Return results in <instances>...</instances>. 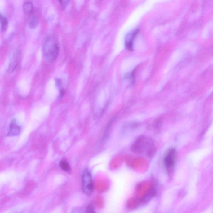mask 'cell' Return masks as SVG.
I'll use <instances>...</instances> for the list:
<instances>
[{"mask_svg": "<svg viewBox=\"0 0 213 213\" xmlns=\"http://www.w3.org/2000/svg\"><path fill=\"white\" fill-rule=\"evenodd\" d=\"M140 203L139 200L136 197L131 198L128 200L126 202V207L129 209H134L137 208Z\"/></svg>", "mask_w": 213, "mask_h": 213, "instance_id": "8", "label": "cell"}, {"mask_svg": "<svg viewBox=\"0 0 213 213\" xmlns=\"http://www.w3.org/2000/svg\"><path fill=\"white\" fill-rule=\"evenodd\" d=\"M44 57L47 61L55 60L59 53V47L55 39L53 36H48L44 40L42 44Z\"/></svg>", "mask_w": 213, "mask_h": 213, "instance_id": "3", "label": "cell"}, {"mask_svg": "<svg viewBox=\"0 0 213 213\" xmlns=\"http://www.w3.org/2000/svg\"><path fill=\"white\" fill-rule=\"evenodd\" d=\"M96 190L98 192H105L109 188V185L106 182H100L96 183L95 185Z\"/></svg>", "mask_w": 213, "mask_h": 213, "instance_id": "9", "label": "cell"}, {"mask_svg": "<svg viewBox=\"0 0 213 213\" xmlns=\"http://www.w3.org/2000/svg\"><path fill=\"white\" fill-rule=\"evenodd\" d=\"M55 83L57 87H58V88H60L62 85L61 80L60 79L58 78H56Z\"/></svg>", "mask_w": 213, "mask_h": 213, "instance_id": "17", "label": "cell"}, {"mask_svg": "<svg viewBox=\"0 0 213 213\" xmlns=\"http://www.w3.org/2000/svg\"><path fill=\"white\" fill-rule=\"evenodd\" d=\"M132 150L135 154L151 158L155 153V144L151 139L140 136L132 145Z\"/></svg>", "mask_w": 213, "mask_h": 213, "instance_id": "1", "label": "cell"}, {"mask_svg": "<svg viewBox=\"0 0 213 213\" xmlns=\"http://www.w3.org/2000/svg\"><path fill=\"white\" fill-rule=\"evenodd\" d=\"M95 203L96 206L97 207V208H101L103 207V205H104V200H103V198L100 196L97 197L96 198Z\"/></svg>", "mask_w": 213, "mask_h": 213, "instance_id": "15", "label": "cell"}, {"mask_svg": "<svg viewBox=\"0 0 213 213\" xmlns=\"http://www.w3.org/2000/svg\"><path fill=\"white\" fill-rule=\"evenodd\" d=\"M139 31V29H135L130 32L125 36V44L126 48L129 51L133 50V41Z\"/></svg>", "mask_w": 213, "mask_h": 213, "instance_id": "6", "label": "cell"}, {"mask_svg": "<svg viewBox=\"0 0 213 213\" xmlns=\"http://www.w3.org/2000/svg\"><path fill=\"white\" fill-rule=\"evenodd\" d=\"M65 94V91L63 89H60V90L59 98H62L64 96Z\"/></svg>", "mask_w": 213, "mask_h": 213, "instance_id": "19", "label": "cell"}, {"mask_svg": "<svg viewBox=\"0 0 213 213\" xmlns=\"http://www.w3.org/2000/svg\"><path fill=\"white\" fill-rule=\"evenodd\" d=\"M39 23V19L36 15H33L29 19V27L34 29L36 28Z\"/></svg>", "mask_w": 213, "mask_h": 213, "instance_id": "10", "label": "cell"}, {"mask_svg": "<svg viewBox=\"0 0 213 213\" xmlns=\"http://www.w3.org/2000/svg\"><path fill=\"white\" fill-rule=\"evenodd\" d=\"M74 213H96L95 212L94 209L93 207L91 205H89L87 206L86 208L84 211L83 212H81L77 211H75Z\"/></svg>", "mask_w": 213, "mask_h": 213, "instance_id": "16", "label": "cell"}, {"mask_svg": "<svg viewBox=\"0 0 213 213\" xmlns=\"http://www.w3.org/2000/svg\"><path fill=\"white\" fill-rule=\"evenodd\" d=\"M156 191L153 185L149 182H142L136 186L135 197L140 203H146L155 195Z\"/></svg>", "mask_w": 213, "mask_h": 213, "instance_id": "2", "label": "cell"}, {"mask_svg": "<svg viewBox=\"0 0 213 213\" xmlns=\"http://www.w3.org/2000/svg\"><path fill=\"white\" fill-rule=\"evenodd\" d=\"M58 2L60 3L62 7H66L67 5L69 3V1H68V0H62V1H59Z\"/></svg>", "mask_w": 213, "mask_h": 213, "instance_id": "18", "label": "cell"}, {"mask_svg": "<svg viewBox=\"0 0 213 213\" xmlns=\"http://www.w3.org/2000/svg\"><path fill=\"white\" fill-rule=\"evenodd\" d=\"M23 10L26 13H31L33 8L32 2L31 1H26L24 2L23 6Z\"/></svg>", "mask_w": 213, "mask_h": 213, "instance_id": "11", "label": "cell"}, {"mask_svg": "<svg viewBox=\"0 0 213 213\" xmlns=\"http://www.w3.org/2000/svg\"><path fill=\"white\" fill-rule=\"evenodd\" d=\"M82 189L87 195H91L93 190L92 176L88 170H85L82 176Z\"/></svg>", "mask_w": 213, "mask_h": 213, "instance_id": "4", "label": "cell"}, {"mask_svg": "<svg viewBox=\"0 0 213 213\" xmlns=\"http://www.w3.org/2000/svg\"><path fill=\"white\" fill-rule=\"evenodd\" d=\"M0 19H1V31L2 32L5 31L7 30V26H8V19L4 16L1 14Z\"/></svg>", "mask_w": 213, "mask_h": 213, "instance_id": "13", "label": "cell"}, {"mask_svg": "<svg viewBox=\"0 0 213 213\" xmlns=\"http://www.w3.org/2000/svg\"><path fill=\"white\" fill-rule=\"evenodd\" d=\"M176 159V150L175 148L169 149L165 154L164 159V165L169 173L172 172Z\"/></svg>", "mask_w": 213, "mask_h": 213, "instance_id": "5", "label": "cell"}, {"mask_svg": "<svg viewBox=\"0 0 213 213\" xmlns=\"http://www.w3.org/2000/svg\"><path fill=\"white\" fill-rule=\"evenodd\" d=\"M16 54L15 55L14 57H13V59L11 61L10 63L9 66L8 67V71L10 73L13 72L15 69L17 65L16 62Z\"/></svg>", "mask_w": 213, "mask_h": 213, "instance_id": "14", "label": "cell"}, {"mask_svg": "<svg viewBox=\"0 0 213 213\" xmlns=\"http://www.w3.org/2000/svg\"><path fill=\"white\" fill-rule=\"evenodd\" d=\"M59 166L61 169L65 172L70 173L71 171L70 165L66 161L63 160L60 161L59 163Z\"/></svg>", "mask_w": 213, "mask_h": 213, "instance_id": "12", "label": "cell"}, {"mask_svg": "<svg viewBox=\"0 0 213 213\" xmlns=\"http://www.w3.org/2000/svg\"><path fill=\"white\" fill-rule=\"evenodd\" d=\"M21 131V127L16 122V120H13L11 122L9 127L8 136H16L20 134Z\"/></svg>", "mask_w": 213, "mask_h": 213, "instance_id": "7", "label": "cell"}]
</instances>
